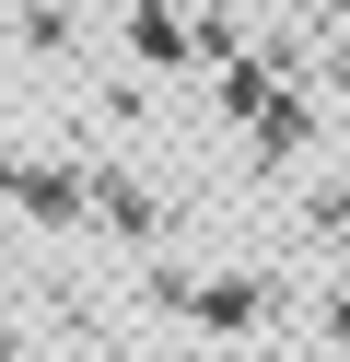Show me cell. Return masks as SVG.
Returning a JSON list of instances; mask_svg holds the SVG:
<instances>
[{
	"label": "cell",
	"instance_id": "cell-1",
	"mask_svg": "<svg viewBox=\"0 0 350 362\" xmlns=\"http://www.w3.org/2000/svg\"><path fill=\"white\" fill-rule=\"evenodd\" d=\"M222 362H233V351H222Z\"/></svg>",
	"mask_w": 350,
	"mask_h": 362
}]
</instances>
